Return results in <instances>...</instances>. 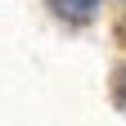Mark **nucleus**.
I'll use <instances>...</instances> for the list:
<instances>
[{
    "label": "nucleus",
    "instance_id": "f03ea898",
    "mask_svg": "<svg viewBox=\"0 0 126 126\" xmlns=\"http://www.w3.org/2000/svg\"><path fill=\"white\" fill-rule=\"evenodd\" d=\"M117 104H122V113H126V72L117 77Z\"/></svg>",
    "mask_w": 126,
    "mask_h": 126
},
{
    "label": "nucleus",
    "instance_id": "f257e3e1",
    "mask_svg": "<svg viewBox=\"0 0 126 126\" xmlns=\"http://www.w3.org/2000/svg\"><path fill=\"white\" fill-rule=\"evenodd\" d=\"M59 18H68V23H90L94 18V9H99V0H50Z\"/></svg>",
    "mask_w": 126,
    "mask_h": 126
},
{
    "label": "nucleus",
    "instance_id": "7ed1b4c3",
    "mask_svg": "<svg viewBox=\"0 0 126 126\" xmlns=\"http://www.w3.org/2000/svg\"><path fill=\"white\" fill-rule=\"evenodd\" d=\"M122 41H126V23H122Z\"/></svg>",
    "mask_w": 126,
    "mask_h": 126
}]
</instances>
